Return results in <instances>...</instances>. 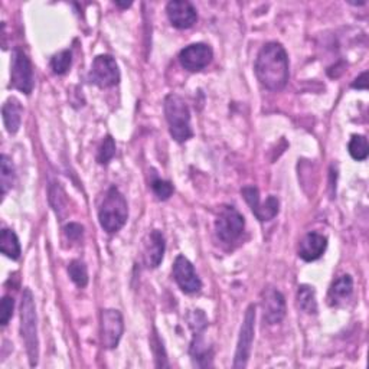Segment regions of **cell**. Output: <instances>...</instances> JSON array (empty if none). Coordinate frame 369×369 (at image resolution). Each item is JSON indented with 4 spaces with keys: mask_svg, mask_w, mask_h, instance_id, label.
Masks as SVG:
<instances>
[{
    "mask_svg": "<svg viewBox=\"0 0 369 369\" xmlns=\"http://www.w3.org/2000/svg\"><path fill=\"white\" fill-rule=\"evenodd\" d=\"M254 71L260 84L270 91L283 90L289 83V56L281 44H265L257 55Z\"/></svg>",
    "mask_w": 369,
    "mask_h": 369,
    "instance_id": "1",
    "label": "cell"
},
{
    "mask_svg": "<svg viewBox=\"0 0 369 369\" xmlns=\"http://www.w3.org/2000/svg\"><path fill=\"white\" fill-rule=\"evenodd\" d=\"M129 218L127 201L116 187H111L104 199H102L101 207L98 210V221L101 228L109 234H114L125 227Z\"/></svg>",
    "mask_w": 369,
    "mask_h": 369,
    "instance_id": "2",
    "label": "cell"
},
{
    "mask_svg": "<svg viewBox=\"0 0 369 369\" xmlns=\"http://www.w3.org/2000/svg\"><path fill=\"white\" fill-rule=\"evenodd\" d=\"M165 116L169 132L178 143H183L194 136L191 127V111L187 102L178 94H169L165 98Z\"/></svg>",
    "mask_w": 369,
    "mask_h": 369,
    "instance_id": "3",
    "label": "cell"
},
{
    "mask_svg": "<svg viewBox=\"0 0 369 369\" xmlns=\"http://www.w3.org/2000/svg\"><path fill=\"white\" fill-rule=\"evenodd\" d=\"M20 335H22V339L26 345L31 366H36L39 358L36 309L33 303V295L29 289H25L22 295V306H20Z\"/></svg>",
    "mask_w": 369,
    "mask_h": 369,
    "instance_id": "4",
    "label": "cell"
},
{
    "mask_svg": "<svg viewBox=\"0 0 369 369\" xmlns=\"http://www.w3.org/2000/svg\"><path fill=\"white\" fill-rule=\"evenodd\" d=\"M10 87L29 95L33 90V70L29 58L19 48L13 49L10 63Z\"/></svg>",
    "mask_w": 369,
    "mask_h": 369,
    "instance_id": "5",
    "label": "cell"
},
{
    "mask_svg": "<svg viewBox=\"0 0 369 369\" xmlns=\"http://www.w3.org/2000/svg\"><path fill=\"white\" fill-rule=\"evenodd\" d=\"M254 323H256V306L250 304L240 331V338L237 343V351L234 356L233 366L235 369L245 368L249 365V359L251 356V347L254 340Z\"/></svg>",
    "mask_w": 369,
    "mask_h": 369,
    "instance_id": "6",
    "label": "cell"
},
{
    "mask_svg": "<svg viewBox=\"0 0 369 369\" xmlns=\"http://www.w3.org/2000/svg\"><path fill=\"white\" fill-rule=\"evenodd\" d=\"M90 81L100 88H110L118 84L120 71L116 59L110 55H98L94 58Z\"/></svg>",
    "mask_w": 369,
    "mask_h": 369,
    "instance_id": "7",
    "label": "cell"
},
{
    "mask_svg": "<svg viewBox=\"0 0 369 369\" xmlns=\"http://www.w3.org/2000/svg\"><path fill=\"white\" fill-rule=\"evenodd\" d=\"M244 227V217L234 207H225L215 222L217 235L223 242L237 241L241 237Z\"/></svg>",
    "mask_w": 369,
    "mask_h": 369,
    "instance_id": "8",
    "label": "cell"
},
{
    "mask_svg": "<svg viewBox=\"0 0 369 369\" xmlns=\"http://www.w3.org/2000/svg\"><path fill=\"white\" fill-rule=\"evenodd\" d=\"M123 332H125V322L118 311L107 309L101 313V343L106 350L117 347Z\"/></svg>",
    "mask_w": 369,
    "mask_h": 369,
    "instance_id": "9",
    "label": "cell"
},
{
    "mask_svg": "<svg viewBox=\"0 0 369 369\" xmlns=\"http://www.w3.org/2000/svg\"><path fill=\"white\" fill-rule=\"evenodd\" d=\"M241 194L245 202L250 205L253 214L256 215L258 221L265 222V221H272L277 217L278 207H280L277 196L270 195L267 201H265L264 203H260V192L256 187H245L241 189Z\"/></svg>",
    "mask_w": 369,
    "mask_h": 369,
    "instance_id": "10",
    "label": "cell"
},
{
    "mask_svg": "<svg viewBox=\"0 0 369 369\" xmlns=\"http://www.w3.org/2000/svg\"><path fill=\"white\" fill-rule=\"evenodd\" d=\"M214 58L212 48L207 44H192L183 48L179 54L180 65L191 72L202 71L207 68Z\"/></svg>",
    "mask_w": 369,
    "mask_h": 369,
    "instance_id": "11",
    "label": "cell"
},
{
    "mask_svg": "<svg viewBox=\"0 0 369 369\" xmlns=\"http://www.w3.org/2000/svg\"><path fill=\"white\" fill-rule=\"evenodd\" d=\"M173 277L178 285L180 287V290L192 295L201 290L202 281L198 277L192 262L183 256H178L173 264Z\"/></svg>",
    "mask_w": 369,
    "mask_h": 369,
    "instance_id": "12",
    "label": "cell"
},
{
    "mask_svg": "<svg viewBox=\"0 0 369 369\" xmlns=\"http://www.w3.org/2000/svg\"><path fill=\"white\" fill-rule=\"evenodd\" d=\"M166 13L172 26L178 29H189L198 20L195 6L191 2H187V0H173V2H169L166 6Z\"/></svg>",
    "mask_w": 369,
    "mask_h": 369,
    "instance_id": "13",
    "label": "cell"
},
{
    "mask_svg": "<svg viewBox=\"0 0 369 369\" xmlns=\"http://www.w3.org/2000/svg\"><path fill=\"white\" fill-rule=\"evenodd\" d=\"M261 307L264 322H267L269 324H277L285 316L284 296L278 290L273 289V287H269V289L264 290Z\"/></svg>",
    "mask_w": 369,
    "mask_h": 369,
    "instance_id": "14",
    "label": "cell"
},
{
    "mask_svg": "<svg viewBox=\"0 0 369 369\" xmlns=\"http://www.w3.org/2000/svg\"><path fill=\"white\" fill-rule=\"evenodd\" d=\"M327 247V240L319 233H309L303 237L299 245V257L307 262L319 260Z\"/></svg>",
    "mask_w": 369,
    "mask_h": 369,
    "instance_id": "15",
    "label": "cell"
},
{
    "mask_svg": "<svg viewBox=\"0 0 369 369\" xmlns=\"http://www.w3.org/2000/svg\"><path fill=\"white\" fill-rule=\"evenodd\" d=\"M163 254H165V237L159 231L153 230L146 242V264L150 269H156L163 261Z\"/></svg>",
    "mask_w": 369,
    "mask_h": 369,
    "instance_id": "16",
    "label": "cell"
},
{
    "mask_svg": "<svg viewBox=\"0 0 369 369\" xmlns=\"http://www.w3.org/2000/svg\"><path fill=\"white\" fill-rule=\"evenodd\" d=\"M191 356L194 361V365L199 368H207L212 365V347L205 340L202 331H196L192 345H191Z\"/></svg>",
    "mask_w": 369,
    "mask_h": 369,
    "instance_id": "17",
    "label": "cell"
},
{
    "mask_svg": "<svg viewBox=\"0 0 369 369\" xmlns=\"http://www.w3.org/2000/svg\"><path fill=\"white\" fill-rule=\"evenodd\" d=\"M22 114H24V107L20 104V101L15 97L8 98V101L3 104L2 109V116H3V123L8 133L15 134L17 133L20 123H22Z\"/></svg>",
    "mask_w": 369,
    "mask_h": 369,
    "instance_id": "18",
    "label": "cell"
},
{
    "mask_svg": "<svg viewBox=\"0 0 369 369\" xmlns=\"http://www.w3.org/2000/svg\"><path fill=\"white\" fill-rule=\"evenodd\" d=\"M352 292H354V280L351 276L345 274L332 284L329 290V303L332 306H338L350 299L352 296Z\"/></svg>",
    "mask_w": 369,
    "mask_h": 369,
    "instance_id": "19",
    "label": "cell"
},
{
    "mask_svg": "<svg viewBox=\"0 0 369 369\" xmlns=\"http://www.w3.org/2000/svg\"><path fill=\"white\" fill-rule=\"evenodd\" d=\"M0 251L5 254L10 260H17L20 257V242L17 235L12 231L5 228L2 231V237H0Z\"/></svg>",
    "mask_w": 369,
    "mask_h": 369,
    "instance_id": "20",
    "label": "cell"
},
{
    "mask_svg": "<svg viewBox=\"0 0 369 369\" xmlns=\"http://www.w3.org/2000/svg\"><path fill=\"white\" fill-rule=\"evenodd\" d=\"M297 301L300 309L309 315L317 313V301H316V293L315 289L311 285H300L297 292Z\"/></svg>",
    "mask_w": 369,
    "mask_h": 369,
    "instance_id": "21",
    "label": "cell"
},
{
    "mask_svg": "<svg viewBox=\"0 0 369 369\" xmlns=\"http://www.w3.org/2000/svg\"><path fill=\"white\" fill-rule=\"evenodd\" d=\"M0 180H2V195H6V192L13 187L15 183V168L12 160L3 155L0 157Z\"/></svg>",
    "mask_w": 369,
    "mask_h": 369,
    "instance_id": "22",
    "label": "cell"
},
{
    "mask_svg": "<svg viewBox=\"0 0 369 369\" xmlns=\"http://www.w3.org/2000/svg\"><path fill=\"white\" fill-rule=\"evenodd\" d=\"M71 64H72V54H71V51L65 49V51H61L52 56L51 70L56 75H64L68 72Z\"/></svg>",
    "mask_w": 369,
    "mask_h": 369,
    "instance_id": "23",
    "label": "cell"
},
{
    "mask_svg": "<svg viewBox=\"0 0 369 369\" xmlns=\"http://www.w3.org/2000/svg\"><path fill=\"white\" fill-rule=\"evenodd\" d=\"M347 149H350V153H351V156L355 160H358V162L365 160L368 157V153H369L368 140L365 139V136L355 134V136H352V139L350 141V146H347Z\"/></svg>",
    "mask_w": 369,
    "mask_h": 369,
    "instance_id": "24",
    "label": "cell"
},
{
    "mask_svg": "<svg viewBox=\"0 0 369 369\" xmlns=\"http://www.w3.org/2000/svg\"><path fill=\"white\" fill-rule=\"evenodd\" d=\"M68 273H70V277L71 280L83 289V287H86L88 284V272H87V267L84 262H81L78 260L72 261L70 265H68Z\"/></svg>",
    "mask_w": 369,
    "mask_h": 369,
    "instance_id": "25",
    "label": "cell"
},
{
    "mask_svg": "<svg viewBox=\"0 0 369 369\" xmlns=\"http://www.w3.org/2000/svg\"><path fill=\"white\" fill-rule=\"evenodd\" d=\"M114 156H116V141L111 136H107L98 150L97 160L100 165H109Z\"/></svg>",
    "mask_w": 369,
    "mask_h": 369,
    "instance_id": "26",
    "label": "cell"
},
{
    "mask_svg": "<svg viewBox=\"0 0 369 369\" xmlns=\"http://www.w3.org/2000/svg\"><path fill=\"white\" fill-rule=\"evenodd\" d=\"M152 189L155 192V195L160 199V201H166L172 196L173 194V184L168 180H163L159 178H155L152 180Z\"/></svg>",
    "mask_w": 369,
    "mask_h": 369,
    "instance_id": "27",
    "label": "cell"
},
{
    "mask_svg": "<svg viewBox=\"0 0 369 369\" xmlns=\"http://www.w3.org/2000/svg\"><path fill=\"white\" fill-rule=\"evenodd\" d=\"M13 306H15V301L10 296H5L2 299V306H0V323H2V326H6L9 320L12 319Z\"/></svg>",
    "mask_w": 369,
    "mask_h": 369,
    "instance_id": "28",
    "label": "cell"
},
{
    "mask_svg": "<svg viewBox=\"0 0 369 369\" xmlns=\"http://www.w3.org/2000/svg\"><path fill=\"white\" fill-rule=\"evenodd\" d=\"M152 350L155 352V356H156V365L157 366H169V363L166 362V354H165V350H163V343L160 340V338L157 336V333L155 332L153 335V340H152Z\"/></svg>",
    "mask_w": 369,
    "mask_h": 369,
    "instance_id": "29",
    "label": "cell"
},
{
    "mask_svg": "<svg viewBox=\"0 0 369 369\" xmlns=\"http://www.w3.org/2000/svg\"><path fill=\"white\" fill-rule=\"evenodd\" d=\"M83 231H84V228L81 227L79 223H75V222H71L65 227V234H67L68 240H71V241H78L81 237H83Z\"/></svg>",
    "mask_w": 369,
    "mask_h": 369,
    "instance_id": "30",
    "label": "cell"
},
{
    "mask_svg": "<svg viewBox=\"0 0 369 369\" xmlns=\"http://www.w3.org/2000/svg\"><path fill=\"white\" fill-rule=\"evenodd\" d=\"M354 88L356 90H366L368 88V72H362L356 79H355V83L352 84Z\"/></svg>",
    "mask_w": 369,
    "mask_h": 369,
    "instance_id": "31",
    "label": "cell"
},
{
    "mask_svg": "<svg viewBox=\"0 0 369 369\" xmlns=\"http://www.w3.org/2000/svg\"><path fill=\"white\" fill-rule=\"evenodd\" d=\"M116 5L117 6H121V8H129V6H132V3H120V2H117Z\"/></svg>",
    "mask_w": 369,
    "mask_h": 369,
    "instance_id": "32",
    "label": "cell"
}]
</instances>
